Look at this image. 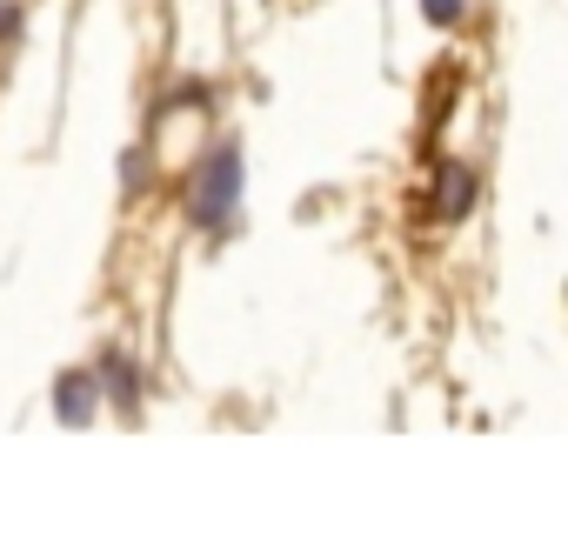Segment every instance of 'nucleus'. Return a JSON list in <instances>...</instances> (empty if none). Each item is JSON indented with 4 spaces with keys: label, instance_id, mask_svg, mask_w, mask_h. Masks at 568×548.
<instances>
[{
    "label": "nucleus",
    "instance_id": "obj_6",
    "mask_svg": "<svg viewBox=\"0 0 568 548\" xmlns=\"http://www.w3.org/2000/svg\"><path fill=\"white\" fill-rule=\"evenodd\" d=\"M148 187V154H121V194H141Z\"/></svg>",
    "mask_w": 568,
    "mask_h": 548
},
{
    "label": "nucleus",
    "instance_id": "obj_4",
    "mask_svg": "<svg viewBox=\"0 0 568 548\" xmlns=\"http://www.w3.org/2000/svg\"><path fill=\"white\" fill-rule=\"evenodd\" d=\"M468 201H475V174H468L462 161H448V168H442V221H462Z\"/></svg>",
    "mask_w": 568,
    "mask_h": 548
},
{
    "label": "nucleus",
    "instance_id": "obj_2",
    "mask_svg": "<svg viewBox=\"0 0 568 548\" xmlns=\"http://www.w3.org/2000/svg\"><path fill=\"white\" fill-rule=\"evenodd\" d=\"M54 422L61 428H94V415L108 408V388H101V368H61L54 375Z\"/></svg>",
    "mask_w": 568,
    "mask_h": 548
},
{
    "label": "nucleus",
    "instance_id": "obj_7",
    "mask_svg": "<svg viewBox=\"0 0 568 548\" xmlns=\"http://www.w3.org/2000/svg\"><path fill=\"white\" fill-rule=\"evenodd\" d=\"M21 28H28V21H21V8H14V0H0V48H14V41H21Z\"/></svg>",
    "mask_w": 568,
    "mask_h": 548
},
{
    "label": "nucleus",
    "instance_id": "obj_1",
    "mask_svg": "<svg viewBox=\"0 0 568 548\" xmlns=\"http://www.w3.org/2000/svg\"><path fill=\"white\" fill-rule=\"evenodd\" d=\"M241 187H247V174H241V148H234V141H214V148L194 161V181H187V221H194L201 234H227L234 214H241Z\"/></svg>",
    "mask_w": 568,
    "mask_h": 548
},
{
    "label": "nucleus",
    "instance_id": "obj_3",
    "mask_svg": "<svg viewBox=\"0 0 568 548\" xmlns=\"http://www.w3.org/2000/svg\"><path fill=\"white\" fill-rule=\"evenodd\" d=\"M101 388H108V408H121V415H141V395H148V375L134 368V355L128 348H108L101 362Z\"/></svg>",
    "mask_w": 568,
    "mask_h": 548
},
{
    "label": "nucleus",
    "instance_id": "obj_5",
    "mask_svg": "<svg viewBox=\"0 0 568 548\" xmlns=\"http://www.w3.org/2000/svg\"><path fill=\"white\" fill-rule=\"evenodd\" d=\"M422 14H428L435 28H455V21L468 14V0H422Z\"/></svg>",
    "mask_w": 568,
    "mask_h": 548
}]
</instances>
